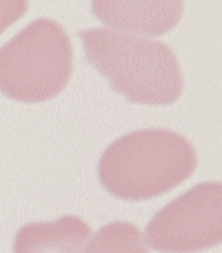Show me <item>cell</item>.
<instances>
[{
  "label": "cell",
  "mask_w": 222,
  "mask_h": 253,
  "mask_svg": "<svg viewBox=\"0 0 222 253\" xmlns=\"http://www.w3.org/2000/svg\"><path fill=\"white\" fill-rule=\"evenodd\" d=\"M142 240L160 253H200L222 242V182H200L147 222Z\"/></svg>",
  "instance_id": "4"
},
{
  "label": "cell",
  "mask_w": 222,
  "mask_h": 253,
  "mask_svg": "<svg viewBox=\"0 0 222 253\" xmlns=\"http://www.w3.org/2000/svg\"><path fill=\"white\" fill-rule=\"evenodd\" d=\"M198 156L184 135L140 129L120 135L98 160V180L118 200L142 202L169 193L193 175Z\"/></svg>",
  "instance_id": "1"
},
{
  "label": "cell",
  "mask_w": 222,
  "mask_h": 253,
  "mask_svg": "<svg viewBox=\"0 0 222 253\" xmlns=\"http://www.w3.org/2000/svg\"><path fill=\"white\" fill-rule=\"evenodd\" d=\"M91 229L78 215L53 222H29L13 238V253H83Z\"/></svg>",
  "instance_id": "6"
},
{
  "label": "cell",
  "mask_w": 222,
  "mask_h": 253,
  "mask_svg": "<svg viewBox=\"0 0 222 253\" xmlns=\"http://www.w3.org/2000/svg\"><path fill=\"white\" fill-rule=\"evenodd\" d=\"M182 11V0H91V13L107 29L140 36H165L174 31Z\"/></svg>",
  "instance_id": "5"
},
{
  "label": "cell",
  "mask_w": 222,
  "mask_h": 253,
  "mask_svg": "<svg viewBox=\"0 0 222 253\" xmlns=\"http://www.w3.org/2000/svg\"><path fill=\"white\" fill-rule=\"evenodd\" d=\"M29 0H0V34L27 13Z\"/></svg>",
  "instance_id": "8"
},
{
  "label": "cell",
  "mask_w": 222,
  "mask_h": 253,
  "mask_svg": "<svg viewBox=\"0 0 222 253\" xmlns=\"http://www.w3.org/2000/svg\"><path fill=\"white\" fill-rule=\"evenodd\" d=\"M78 36L87 62L129 102L165 107L182 96V69L165 42L113 29H85Z\"/></svg>",
  "instance_id": "2"
},
{
  "label": "cell",
  "mask_w": 222,
  "mask_h": 253,
  "mask_svg": "<svg viewBox=\"0 0 222 253\" xmlns=\"http://www.w3.org/2000/svg\"><path fill=\"white\" fill-rule=\"evenodd\" d=\"M74 51L62 25L38 18L0 47V93L18 102H47L62 93Z\"/></svg>",
  "instance_id": "3"
},
{
  "label": "cell",
  "mask_w": 222,
  "mask_h": 253,
  "mask_svg": "<svg viewBox=\"0 0 222 253\" xmlns=\"http://www.w3.org/2000/svg\"><path fill=\"white\" fill-rule=\"evenodd\" d=\"M85 253H149L138 227L129 222H109L100 227L87 242Z\"/></svg>",
  "instance_id": "7"
}]
</instances>
